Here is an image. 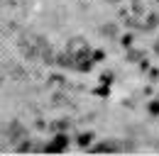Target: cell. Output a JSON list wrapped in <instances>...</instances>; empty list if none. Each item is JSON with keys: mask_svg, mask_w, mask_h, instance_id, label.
Returning <instances> with one entry per match:
<instances>
[{"mask_svg": "<svg viewBox=\"0 0 159 156\" xmlns=\"http://www.w3.org/2000/svg\"><path fill=\"white\" fill-rule=\"evenodd\" d=\"M110 2H118V0H110Z\"/></svg>", "mask_w": 159, "mask_h": 156, "instance_id": "obj_1", "label": "cell"}]
</instances>
